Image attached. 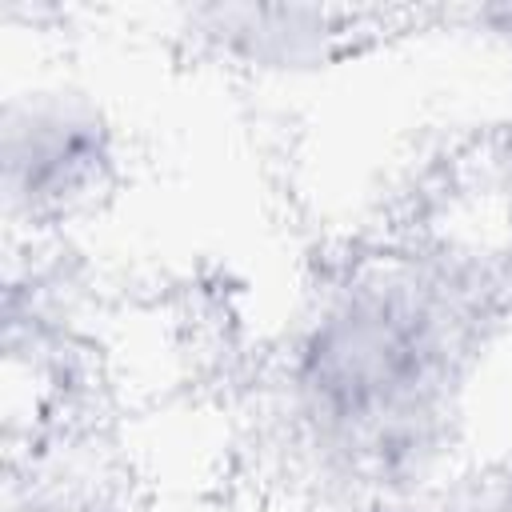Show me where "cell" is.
Returning a JSON list of instances; mask_svg holds the SVG:
<instances>
[{"label":"cell","instance_id":"obj_1","mask_svg":"<svg viewBox=\"0 0 512 512\" xmlns=\"http://www.w3.org/2000/svg\"><path fill=\"white\" fill-rule=\"evenodd\" d=\"M424 344L396 308L348 304L308 340V388L344 420L392 408L424 368Z\"/></svg>","mask_w":512,"mask_h":512},{"label":"cell","instance_id":"obj_2","mask_svg":"<svg viewBox=\"0 0 512 512\" xmlns=\"http://www.w3.org/2000/svg\"><path fill=\"white\" fill-rule=\"evenodd\" d=\"M92 120L36 112L28 124H8V188L28 200H68L100 164V140Z\"/></svg>","mask_w":512,"mask_h":512}]
</instances>
